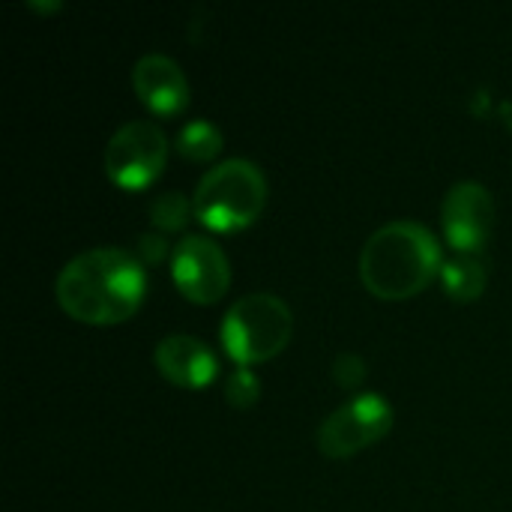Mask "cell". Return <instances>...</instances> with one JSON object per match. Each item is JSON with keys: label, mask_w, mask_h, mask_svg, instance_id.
Segmentation results:
<instances>
[{"label": "cell", "mask_w": 512, "mask_h": 512, "mask_svg": "<svg viewBox=\"0 0 512 512\" xmlns=\"http://www.w3.org/2000/svg\"><path fill=\"white\" fill-rule=\"evenodd\" d=\"M444 237L456 255L477 258L495 231V198L483 183H456L441 204Z\"/></svg>", "instance_id": "obj_8"}, {"label": "cell", "mask_w": 512, "mask_h": 512, "mask_svg": "<svg viewBox=\"0 0 512 512\" xmlns=\"http://www.w3.org/2000/svg\"><path fill=\"white\" fill-rule=\"evenodd\" d=\"M132 87H135V96L141 99V105L147 111H153L156 117L183 114L189 105V96H192L186 72L168 54L138 57V63L132 69Z\"/></svg>", "instance_id": "obj_9"}, {"label": "cell", "mask_w": 512, "mask_h": 512, "mask_svg": "<svg viewBox=\"0 0 512 512\" xmlns=\"http://www.w3.org/2000/svg\"><path fill=\"white\" fill-rule=\"evenodd\" d=\"M168 165V138L153 120L123 123L105 144V174L123 192L153 186Z\"/></svg>", "instance_id": "obj_5"}, {"label": "cell", "mask_w": 512, "mask_h": 512, "mask_svg": "<svg viewBox=\"0 0 512 512\" xmlns=\"http://www.w3.org/2000/svg\"><path fill=\"white\" fill-rule=\"evenodd\" d=\"M366 375H369L366 360L357 357V354H339V357L333 360V378H336V384L345 387V390H357V387L366 381Z\"/></svg>", "instance_id": "obj_16"}, {"label": "cell", "mask_w": 512, "mask_h": 512, "mask_svg": "<svg viewBox=\"0 0 512 512\" xmlns=\"http://www.w3.org/2000/svg\"><path fill=\"white\" fill-rule=\"evenodd\" d=\"M195 216V204L186 192H162L153 198L150 204V222L159 234H174V231H183L189 225V219Z\"/></svg>", "instance_id": "obj_13"}, {"label": "cell", "mask_w": 512, "mask_h": 512, "mask_svg": "<svg viewBox=\"0 0 512 512\" xmlns=\"http://www.w3.org/2000/svg\"><path fill=\"white\" fill-rule=\"evenodd\" d=\"M153 360L159 375L180 390H207L219 378V360L213 348L186 333L165 336L156 345Z\"/></svg>", "instance_id": "obj_10"}, {"label": "cell", "mask_w": 512, "mask_h": 512, "mask_svg": "<svg viewBox=\"0 0 512 512\" xmlns=\"http://www.w3.org/2000/svg\"><path fill=\"white\" fill-rule=\"evenodd\" d=\"M174 147H177V153H180L186 162L207 165V162H213V159L219 156V150H222V132H219L210 120L198 117V120H189V123L180 129Z\"/></svg>", "instance_id": "obj_12"}, {"label": "cell", "mask_w": 512, "mask_h": 512, "mask_svg": "<svg viewBox=\"0 0 512 512\" xmlns=\"http://www.w3.org/2000/svg\"><path fill=\"white\" fill-rule=\"evenodd\" d=\"M192 204L204 228L219 234L243 231L267 207V177L249 159H225L201 177Z\"/></svg>", "instance_id": "obj_3"}, {"label": "cell", "mask_w": 512, "mask_h": 512, "mask_svg": "<svg viewBox=\"0 0 512 512\" xmlns=\"http://www.w3.org/2000/svg\"><path fill=\"white\" fill-rule=\"evenodd\" d=\"M501 117H504L507 129H512V102H501Z\"/></svg>", "instance_id": "obj_17"}, {"label": "cell", "mask_w": 512, "mask_h": 512, "mask_svg": "<svg viewBox=\"0 0 512 512\" xmlns=\"http://www.w3.org/2000/svg\"><path fill=\"white\" fill-rule=\"evenodd\" d=\"M393 429V408L381 393H360L336 408L318 429V450L327 459H354L384 441Z\"/></svg>", "instance_id": "obj_6"}, {"label": "cell", "mask_w": 512, "mask_h": 512, "mask_svg": "<svg viewBox=\"0 0 512 512\" xmlns=\"http://www.w3.org/2000/svg\"><path fill=\"white\" fill-rule=\"evenodd\" d=\"M486 282H489V273L480 258L456 255V258L444 261V267H441V285H444L447 297L456 303H474L477 297H483Z\"/></svg>", "instance_id": "obj_11"}, {"label": "cell", "mask_w": 512, "mask_h": 512, "mask_svg": "<svg viewBox=\"0 0 512 512\" xmlns=\"http://www.w3.org/2000/svg\"><path fill=\"white\" fill-rule=\"evenodd\" d=\"M294 333V315L276 294L258 291L240 297L222 318V348L240 366H258L276 360Z\"/></svg>", "instance_id": "obj_4"}, {"label": "cell", "mask_w": 512, "mask_h": 512, "mask_svg": "<svg viewBox=\"0 0 512 512\" xmlns=\"http://www.w3.org/2000/svg\"><path fill=\"white\" fill-rule=\"evenodd\" d=\"M174 249L168 243V234H159V231H147V234H138L135 240V258L144 264V267H159L165 258H171Z\"/></svg>", "instance_id": "obj_15"}, {"label": "cell", "mask_w": 512, "mask_h": 512, "mask_svg": "<svg viewBox=\"0 0 512 512\" xmlns=\"http://www.w3.org/2000/svg\"><path fill=\"white\" fill-rule=\"evenodd\" d=\"M54 294L60 309L81 324H123L147 297V270L135 252L117 246L87 249L60 270Z\"/></svg>", "instance_id": "obj_1"}, {"label": "cell", "mask_w": 512, "mask_h": 512, "mask_svg": "<svg viewBox=\"0 0 512 512\" xmlns=\"http://www.w3.org/2000/svg\"><path fill=\"white\" fill-rule=\"evenodd\" d=\"M444 252L438 237L414 219L378 228L360 252V282L378 300H411L441 276Z\"/></svg>", "instance_id": "obj_2"}, {"label": "cell", "mask_w": 512, "mask_h": 512, "mask_svg": "<svg viewBox=\"0 0 512 512\" xmlns=\"http://www.w3.org/2000/svg\"><path fill=\"white\" fill-rule=\"evenodd\" d=\"M261 399V384L252 369H237L225 384V402L237 411H249Z\"/></svg>", "instance_id": "obj_14"}, {"label": "cell", "mask_w": 512, "mask_h": 512, "mask_svg": "<svg viewBox=\"0 0 512 512\" xmlns=\"http://www.w3.org/2000/svg\"><path fill=\"white\" fill-rule=\"evenodd\" d=\"M174 288L195 306H213L231 285V264L222 246L204 234H189L171 255Z\"/></svg>", "instance_id": "obj_7"}]
</instances>
